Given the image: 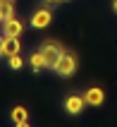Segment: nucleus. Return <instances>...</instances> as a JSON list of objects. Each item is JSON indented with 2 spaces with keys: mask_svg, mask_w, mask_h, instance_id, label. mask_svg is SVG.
<instances>
[{
  "mask_svg": "<svg viewBox=\"0 0 117 127\" xmlns=\"http://www.w3.org/2000/svg\"><path fill=\"white\" fill-rule=\"evenodd\" d=\"M76 65H79V63H76V55H72V53L65 50V53L60 55V60H57V65L53 67V72H55L57 77L67 79V77H72V74L76 72Z\"/></svg>",
  "mask_w": 117,
  "mask_h": 127,
  "instance_id": "1",
  "label": "nucleus"
},
{
  "mask_svg": "<svg viewBox=\"0 0 117 127\" xmlns=\"http://www.w3.org/2000/svg\"><path fill=\"white\" fill-rule=\"evenodd\" d=\"M41 53H43V58H46V65H48V70H53L57 65V60H60V55L65 53V48H62L57 41H46L41 46Z\"/></svg>",
  "mask_w": 117,
  "mask_h": 127,
  "instance_id": "2",
  "label": "nucleus"
},
{
  "mask_svg": "<svg viewBox=\"0 0 117 127\" xmlns=\"http://www.w3.org/2000/svg\"><path fill=\"white\" fill-rule=\"evenodd\" d=\"M50 22H53L50 7H38V10L31 14L29 24H31V29H46V27H50Z\"/></svg>",
  "mask_w": 117,
  "mask_h": 127,
  "instance_id": "3",
  "label": "nucleus"
},
{
  "mask_svg": "<svg viewBox=\"0 0 117 127\" xmlns=\"http://www.w3.org/2000/svg\"><path fill=\"white\" fill-rule=\"evenodd\" d=\"M84 108H86V98L84 96H76V94H69L65 98V110L69 115H81Z\"/></svg>",
  "mask_w": 117,
  "mask_h": 127,
  "instance_id": "4",
  "label": "nucleus"
},
{
  "mask_svg": "<svg viewBox=\"0 0 117 127\" xmlns=\"http://www.w3.org/2000/svg\"><path fill=\"white\" fill-rule=\"evenodd\" d=\"M0 31L5 36H22V31H24V24H22L17 17H10V19H5L2 24H0Z\"/></svg>",
  "mask_w": 117,
  "mask_h": 127,
  "instance_id": "5",
  "label": "nucleus"
},
{
  "mask_svg": "<svg viewBox=\"0 0 117 127\" xmlns=\"http://www.w3.org/2000/svg\"><path fill=\"white\" fill-rule=\"evenodd\" d=\"M10 118H12L14 125H19V127H29V125H31L29 110H26L24 106H14V108H12V113H10Z\"/></svg>",
  "mask_w": 117,
  "mask_h": 127,
  "instance_id": "6",
  "label": "nucleus"
},
{
  "mask_svg": "<svg viewBox=\"0 0 117 127\" xmlns=\"http://www.w3.org/2000/svg\"><path fill=\"white\" fill-rule=\"evenodd\" d=\"M84 98H86V106H103L105 103V91L100 86H91L89 91L84 94Z\"/></svg>",
  "mask_w": 117,
  "mask_h": 127,
  "instance_id": "7",
  "label": "nucleus"
},
{
  "mask_svg": "<svg viewBox=\"0 0 117 127\" xmlns=\"http://www.w3.org/2000/svg\"><path fill=\"white\" fill-rule=\"evenodd\" d=\"M22 50V43H19V36H5V50H2V58L7 55H14Z\"/></svg>",
  "mask_w": 117,
  "mask_h": 127,
  "instance_id": "8",
  "label": "nucleus"
},
{
  "mask_svg": "<svg viewBox=\"0 0 117 127\" xmlns=\"http://www.w3.org/2000/svg\"><path fill=\"white\" fill-rule=\"evenodd\" d=\"M29 63H31V70H34V72H43V70H48V65H46V58H43L41 48L31 53V60H29Z\"/></svg>",
  "mask_w": 117,
  "mask_h": 127,
  "instance_id": "9",
  "label": "nucleus"
},
{
  "mask_svg": "<svg viewBox=\"0 0 117 127\" xmlns=\"http://www.w3.org/2000/svg\"><path fill=\"white\" fill-rule=\"evenodd\" d=\"M0 14H2V22L14 17V2L12 0H2V2H0Z\"/></svg>",
  "mask_w": 117,
  "mask_h": 127,
  "instance_id": "10",
  "label": "nucleus"
},
{
  "mask_svg": "<svg viewBox=\"0 0 117 127\" xmlns=\"http://www.w3.org/2000/svg\"><path fill=\"white\" fill-rule=\"evenodd\" d=\"M7 65H10V70H22L24 67V60H22L19 53H14V55H7Z\"/></svg>",
  "mask_w": 117,
  "mask_h": 127,
  "instance_id": "11",
  "label": "nucleus"
},
{
  "mask_svg": "<svg viewBox=\"0 0 117 127\" xmlns=\"http://www.w3.org/2000/svg\"><path fill=\"white\" fill-rule=\"evenodd\" d=\"M2 50H5V34L0 31V58H2Z\"/></svg>",
  "mask_w": 117,
  "mask_h": 127,
  "instance_id": "12",
  "label": "nucleus"
},
{
  "mask_svg": "<svg viewBox=\"0 0 117 127\" xmlns=\"http://www.w3.org/2000/svg\"><path fill=\"white\" fill-rule=\"evenodd\" d=\"M43 2H46V5H50V7H55V5H60L62 0H43Z\"/></svg>",
  "mask_w": 117,
  "mask_h": 127,
  "instance_id": "13",
  "label": "nucleus"
},
{
  "mask_svg": "<svg viewBox=\"0 0 117 127\" xmlns=\"http://www.w3.org/2000/svg\"><path fill=\"white\" fill-rule=\"evenodd\" d=\"M112 10H115V14H117V0H112Z\"/></svg>",
  "mask_w": 117,
  "mask_h": 127,
  "instance_id": "14",
  "label": "nucleus"
},
{
  "mask_svg": "<svg viewBox=\"0 0 117 127\" xmlns=\"http://www.w3.org/2000/svg\"><path fill=\"white\" fill-rule=\"evenodd\" d=\"M0 24H2V14H0Z\"/></svg>",
  "mask_w": 117,
  "mask_h": 127,
  "instance_id": "15",
  "label": "nucleus"
},
{
  "mask_svg": "<svg viewBox=\"0 0 117 127\" xmlns=\"http://www.w3.org/2000/svg\"><path fill=\"white\" fill-rule=\"evenodd\" d=\"M62 2H69V0H62Z\"/></svg>",
  "mask_w": 117,
  "mask_h": 127,
  "instance_id": "16",
  "label": "nucleus"
},
{
  "mask_svg": "<svg viewBox=\"0 0 117 127\" xmlns=\"http://www.w3.org/2000/svg\"><path fill=\"white\" fill-rule=\"evenodd\" d=\"M0 2H2V0H0Z\"/></svg>",
  "mask_w": 117,
  "mask_h": 127,
  "instance_id": "17",
  "label": "nucleus"
},
{
  "mask_svg": "<svg viewBox=\"0 0 117 127\" xmlns=\"http://www.w3.org/2000/svg\"><path fill=\"white\" fill-rule=\"evenodd\" d=\"M12 2H14V0H12Z\"/></svg>",
  "mask_w": 117,
  "mask_h": 127,
  "instance_id": "18",
  "label": "nucleus"
}]
</instances>
